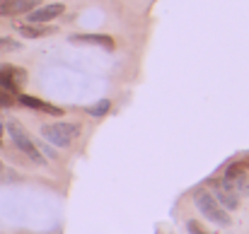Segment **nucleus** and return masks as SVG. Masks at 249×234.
I'll return each instance as SVG.
<instances>
[{
    "instance_id": "f257e3e1",
    "label": "nucleus",
    "mask_w": 249,
    "mask_h": 234,
    "mask_svg": "<svg viewBox=\"0 0 249 234\" xmlns=\"http://www.w3.org/2000/svg\"><path fill=\"white\" fill-rule=\"evenodd\" d=\"M194 205H196V210H198L206 220L215 222L218 227H230L232 217H230L228 210L213 198V193H211L208 188H198V191H194Z\"/></svg>"
},
{
    "instance_id": "f03ea898",
    "label": "nucleus",
    "mask_w": 249,
    "mask_h": 234,
    "mask_svg": "<svg viewBox=\"0 0 249 234\" xmlns=\"http://www.w3.org/2000/svg\"><path fill=\"white\" fill-rule=\"evenodd\" d=\"M7 135H10V140H12V145L22 152L24 157H29L34 164H46V159L41 155V150L36 148V143L32 140V135L24 131V126L19 123V121H15V118H10L7 121Z\"/></svg>"
},
{
    "instance_id": "7ed1b4c3",
    "label": "nucleus",
    "mask_w": 249,
    "mask_h": 234,
    "mask_svg": "<svg viewBox=\"0 0 249 234\" xmlns=\"http://www.w3.org/2000/svg\"><path fill=\"white\" fill-rule=\"evenodd\" d=\"M41 135H44L46 143H51L56 148H68L80 135V126L78 123H68V121L46 123V126H41Z\"/></svg>"
},
{
    "instance_id": "20e7f679",
    "label": "nucleus",
    "mask_w": 249,
    "mask_h": 234,
    "mask_svg": "<svg viewBox=\"0 0 249 234\" xmlns=\"http://www.w3.org/2000/svg\"><path fill=\"white\" fill-rule=\"evenodd\" d=\"M208 186H211L213 198H215L228 213L240 208V193L235 191V186H232L225 176H223V179H213V181H208Z\"/></svg>"
},
{
    "instance_id": "39448f33",
    "label": "nucleus",
    "mask_w": 249,
    "mask_h": 234,
    "mask_svg": "<svg viewBox=\"0 0 249 234\" xmlns=\"http://www.w3.org/2000/svg\"><path fill=\"white\" fill-rule=\"evenodd\" d=\"M27 82V70L17 68V66H7V63H0V89L10 92V94H17V89Z\"/></svg>"
},
{
    "instance_id": "423d86ee",
    "label": "nucleus",
    "mask_w": 249,
    "mask_h": 234,
    "mask_svg": "<svg viewBox=\"0 0 249 234\" xmlns=\"http://www.w3.org/2000/svg\"><path fill=\"white\" fill-rule=\"evenodd\" d=\"M63 12H66L63 2L41 5V7H34L32 12H27V24H46V22H53L56 17H61Z\"/></svg>"
},
{
    "instance_id": "0eeeda50",
    "label": "nucleus",
    "mask_w": 249,
    "mask_h": 234,
    "mask_svg": "<svg viewBox=\"0 0 249 234\" xmlns=\"http://www.w3.org/2000/svg\"><path fill=\"white\" fill-rule=\"evenodd\" d=\"M36 7V0H0V17L27 15Z\"/></svg>"
},
{
    "instance_id": "6e6552de",
    "label": "nucleus",
    "mask_w": 249,
    "mask_h": 234,
    "mask_svg": "<svg viewBox=\"0 0 249 234\" xmlns=\"http://www.w3.org/2000/svg\"><path fill=\"white\" fill-rule=\"evenodd\" d=\"M22 106H29V109H36V111H44V114H51V116H63V109L61 106H53L49 101H41L36 97H29V94H17V99Z\"/></svg>"
},
{
    "instance_id": "1a4fd4ad",
    "label": "nucleus",
    "mask_w": 249,
    "mask_h": 234,
    "mask_svg": "<svg viewBox=\"0 0 249 234\" xmlns=\"http://www.w3.org/2000/svg\"><path fill=\"white\" fill-rule=\"evenodd\" d=\"M71 41L73 44H85V46H102L107 51L114 49V39L107 36V34H73Z\"/></svg>"
},
{
    "instance_id": "9d476101",
    "label": "nucleus",
    "mask_w": 249,
    "mask_h": 234,
    "mask_svg": "<svg viewBox=\"0 0 249 234\" xmlns=\"http://www.w3.org/2000/svg\"><path fill=\"white\" fill-rule=\"evenodd\" d=\"M17 32H19L24 39H41V36L53 34V27H46V24H19Z\"/></svg>"
},
{
    "instance_id": "9b49d317",
    "label": "nucleus",
    "mask_w": 249,
    "mask_h": 234,
    "mask_svg": "<svg viewBox=\"0 0 249 234\" xmlns=\"http://www.w3.org/2000/svg\"><path fill=\"white\" fill-rule=\"evenodd\" d=\"M109 109H111V99H99L97 104L87 106V114H89V116H94V118H102V116H107V114H109Z\"/></svg>"
},
{
    "instance_id": "f8f14e48",
    "label": "nucleus",
    "mask_w": 249,
    "mask_h": 234,
    "mask_svg": "<svg viewBox=\"0 0 249 234\" xmlns=\"http://www.w3.org/2000/svg\"><path fill=\"white\" fill-rule=\"evenodd\" d=\"M22 44L10 39V36H0V53H12V51H19Z\"/></svg>"
},
{
    "instance_id": "ddd939ff",
    "label": "nucleus",
    "mask_w": 249,
    "mask_h": 234,
    "mask_svg": "<svg viewBox=\"0 0 249 234\" xmlns=\"http://www.w3.org/2000/svg\"><path fill=\"white\" fill-rule=\"evenodd\" d=\"M186 230H189V234H213V232H206L203 225L196 222V220H186Z\"/></svg>"
},
{
    "instance_id": "4468645a",
    "label": "nucleus",
    "mask_w": 249,
    "mask_h": 234,
    "mask_svg": "<svg viewBox=\"0 0 249 234\" xmlns=\"http://www.w3.org/2000/svg\"><path fill=\"white\" fill-rule=\"evenodd\" d=\"M12 104H15L12 94H10V92H5V89H0V109H5V106H12Z\"/></svg>"
}]
</instances>
